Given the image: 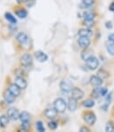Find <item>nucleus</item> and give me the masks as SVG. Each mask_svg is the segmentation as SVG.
<instances>
[{
    "label": "nucleus",
    "instance_id": "nucleus-1",
    "mask_svg": "<svg viewBox=\"0 0 114 132\" xmlns=\"http://www.w3.org/2000/svg\"><path fill=\"white\" fill-rule=\"evenodd\" d=\"M16 40L21 46H22L24 48H30V39L28 37V35L24 32H20L17 34Z\"/></svg>",
    "mask_w": 114,
    "mask_h": 132
},
{
    "label": "nucleus",
    "instance_id": "nucleus-2",
    "mask_svg": "<svg viewBox=\"0 0 114 132\" xmlns=\"http://www.w3.org/2000/svg\"><path fill=\"white\" fill-rule=\"evenodd\" d=\"M54 108L57 111L58 113H63L66 111L68 107H67V103L65 102L64 99L59 97L55 99V102H54Z\"/></svg>",
    "mask_w": 114,
    "mask_h": 132
},
{
    "label": "nucleus",
    "instance_id": "nucleus-3",
    "mask_svg": "<svg viewBox=\"0 0 114 132\" xmlns=\"http://www.w3.org/2000/svg\"><path fill=\"white\" fill-rule=\"evenodd\" d=\"M30 114L26 111H23L22 112L20 113V121L22 122V128L23 130H27L30 127Z\"/></svg>",
    "mask_w": 114,
    "mask_h": 132
},
{
    "label": "nucleus",
    "instance_id": "nucleus-4",
    "mask_svg": "<svg viewBox=\"0 0 114 132\" xmlns=\"http://www.w3.org/2000/svg\"><path fill=\"white\" fill-rule=\"evenodd\" d=\"M83 120L89 126H93L96 121V116L93 112L87 111V112H85L83 113Z\"/></svg>",
    "mask_w": 114,
    "mask_h": 132
},
{
    "label": "nucleus",
    "instance_id": "nucleus-5",
    "mask_svg": "<svg viewBox=\"0 0 114 132\" xmlns=\"http://www.w3.org/2000/svg\"><path fill=\"white\" fill-rule=\"evenodd\" d=\"M20 63L23 67H30L33 63V57L30 54H25L20 58Z\"/></svg>",
    "mask_w": 114,
    "mask_h": 132
},
{
    "label": "nucleus",
    "instance_id": "nucleus-6",
    "mask_svg": "<svg viewBox=\"0 0 114 132\" xmlns=\"http://www.w3.org/2000/svg\"><path fill=\"white\" fill-rule=\"evenodd\" d=\"M60 88L63 92L69 93L73 89V84L71 83V81L68 80V79H63L60 82Z\"/></svg>",
    "mask_w": 114,
    "mask_h": 132
},
{
    "label": "nucleus",
    "instance_id": "nucleus-7",
    "mask_svg": "<svg viewBox=\"0 0 114 132\" xmlns=\"http://www.w3.org/2000/svg\"><path fill=\"white\" fill-rule=\"evenodd\" d=\"M86 64L89 70H91V71H95V70L98 69V67H99V60H98L95 56H92L91 58L86 60Z\"/></svg>",
    "mask_w": 114,
    "mask_h": 132
},
{
    "label": "nucleus",
    "instance_id": "nucleus-8",
    "mask_svg": "<svg viewBox=\"0 0 114 132\" xmlns=\"http://www.w3.org/2000/svg\"><path fill=\"white\" fill-rule=\"evenodd\" d=\"M7 116L12 121H17L20 119V113H19L18 110L13 107H11L7 110Z\"/></svg>",
    "mask_w": 114,
    "mask_h": 132
},
{
    "label": "nucleus",
    "instance_id": "nucleus-9",
    "mask_svg": "<svg viewBox=\"0 0 114 132\" xmlns=\"http://www.w3.org/2000/svg\"><path fill=\"white\" fill-rule=\"evenodd\" d=\"M78 46H80L83 49H86V48H88V46L91 44V40H90V38L88 37H80L78 40Z\"/></svg>",
    "mask_w": 114,
    "mask_h": 132
},
{
    "label": "nucleus",
    "instance_id": "nucleus-10",
    "mask_svg": "<svg viewBox=\"0 0 114 132\" xmlns=\"http://www.w3.org/2000/svg\"><path fill=\"white\" fill-rule=\"evenodd\" d=\"M85 94L83 92L82 89L80 88H73L72 91H71V97H73L76 100H80L84 97Z\"/></svg>",
    "mask_w": 114,
    "mask_h": 132
},
{
    "label": "nucleus",
    "instance_id": "nucleus-11",
    "mask_svg": "<svg viewBox=\"0 0 114 132\" xmlns=\"http://www.w3.org/2000/svg\"><path fill=\"white\" fill-rule=\"evenodd\" d=\"M34 56L39 63H45L48 60V55L46 53H44L43 51H40V50L35 52Z\"/></svg>",
    "mask_w": 114,
    "mask_h": 132
},
{
    "label": "nucleus",
    "instance_id": "nucleus-12",
    "mask_svg": "<svg viewBox=\"0 0 114 132\" xmlns=\"http://www.w3.org/2000/svg\"><path fill=\"white\" fill-rule=\"evenodd\" d=\"M15 98H16V96H13L10 91L8 90V88L4 92V100H5V102L6 104H13L15 101Z\"/></svg>",
    "mask_w": 114,
    "mask_h": 132
},
{
    "label": "nucleus",
    "instance_id": "nucleus-13",
    "mask_svg": "<svg viewBox=\"0 0 114 132\" xmlns=\"http://www.w3.org/2000/svg\"><path fill=\"white\" fill-rule=\"evenodd\" d=\"M108 93V90L105 88H100V87H96V88L94 89L93 91V95L95 97H99V96H105Z\"/></svg>",
    "mask_w": 114,
    "mask_h": 132
},
{
    "label": "nucleus",
    "instance_id": "nucleus-14",
    "mask_svg": "<svg viewBox=\"0 0 114 132\" xmlns=\"http://www.w3.org/2000/svg\"><path fill=\"white\" fill-rule=\"evenodd\" d=\"M14 83L19 87L21 89H25L28 86V83H27L26 79L22 77H16L14 79Z\"/></svg>",
    "mask_w": 114,
    "mask_h": 132
},
{
    "label": "nucleus",
    "instance_id": "nucleus-15",
    "mask_svg": "<svg viewBox=\"0 0 114 132\" xmlns=\"http://www.w3.org/2000/svg\"><path fill=\"white\" fill-rule=\"evenodd\" d=\"M57 111L55 109V108H48V109H46L45 111V116L47 119H55V118H56L57 116Z\"/></svg>",
    "mask_w": 114,
    "mask_h": 132
},
{
    "label": "nucleus",
    "instance_id": "nucleus-16",
    "mask_svg": "<svg viewBox=\"0 0 114 132\" xmlns=\"http://www.w3.org/2000/svg\"><path fill=\"white\" fill-rule=\"evenodd\" d=\"M90 83H91L92 86H94V87H100L103 84V79L99 76L94 75V76H92L90 78Z\"/></svg>",
    "mask_w": 114,
    "mask_h": 132
},
{
    "label": "nucleus",
    "instance_id": "nucleus-17",
    "mask_svg": "<svg viewBox=\"0 0 114 132\" xmlns=\"http://www.w3.org/2000/svg\"><path fill=\"white\" fill-rule=\"evenodd\" d=\"M8 90L10 91V92L13 95V96H16V97L21 95V88H19V87L17 86L15 83H13V84H11L10 86H9Z\"/></svg>",
    "mask_w": 114,
    "mask_h": 132
},
{
    "label": "nucleus",
    "instance_id": "nucleus-18",
    "mask_svg": "<svg viewBox=\"0 0 114 132\" xmlns=\"http://www.w3.org/2000/svg\"><path fill=\"white\" fill-rule=\"evenodd\" d=\"M77 101L78 100H76V99H74L73 97L69 99V102H68V104H67V107H68V109L71 111V112L76 111L77 107H78V102H77Z\"/></svg>",
    "mask_w": 114,
    "mask_h": 132
},
{
    "label": "nucleus",
    "instance_id": "nucleus-19",
    "mask_svg": "<svg viewBox=\"0 0 114 132\" xmlns=\"http://www.w3.org/2000/svg\"><path fill=\"white\" fill-rule=\"evenodd\" d=\"M92 56H94L93 51H92V50H90V49H88V48L84 49L82 51V53H81V58H82V60H84V61L88 60L89 58H91Z\"/></svg>",
    "mask_w": 114,
    "mask_h": 132
},
{
    "label": "nucleus",
    "instance_id": "nucleus-20",
    "mask_svg": "<svg viewBox=\"0 0 114 132\" xmlns=\"http://www.w3.org/2000/svg\"><path fill=\"white\" fill-rule=\"evenodd\" d=\"M15 14L21 19H25L28 15V12L25 10L22 7H19V8L15 9Z\"/></svg>",
    "mask_w": 114,
    "mask_h": 132
},
{
    "label": "nucleus",
    "instance_id": "nucleus-21",
    "mask_svg": "<svg viewBox=\"0 0 114 132\" xmlns=\"http://www.w3.org/2000/svg\"><path fill=\"white\" fill-rule=\"evenodd\" d=\"M78 36L80 37H90L93 36V31L89 28H84L78 30Z\"/></svg>",
    "mask_w": 114,
    "mask_h": 132
},
{
    "label": "nucleus",
    "instance_id": "nucleus-22",
    "mask_svg": "<svg viewBox=\"0 0 114 132\" xmlns=\"http://www.w3.org/2000/svg\"><path fill=\"white\" fill-rule=\"evenodd\" d=\"M9 117L5 115L0 116V127L1 128H5L9 123Z\"/></svg>",
    "mask_w": 114,
    "mask_h": 132
},
{
    "label": "nucleus",
    "instance_id": "nucleus-23",
    "mask_svg": "<svg viewBox=\"0 0 114 132\" xmlns=\"http://www.w3.org/2000/svg\"><path fill=\"white\" fill-rule=\"evenodd\" d=\"M5 18L6 19V21H8L9 22L12 23V24H16L17 23V20L11 13H5Z\"/></svg>",
    "mask_w": 114,
    "mask_h": 132
},
{
    "label": "nucleus",
    "instance_id": "nucleus-24",
    "mask_svg": "<svg viewBox=\"0 0 114 132\" xmlns=\"http://www.w3.org/2000/svg\"><path fill=\"white\" fill-rule=\"evenodd\" d=\"M94 3V0H82L81 1V7L82 8H88L92 6Z\"/></svg>",
    "mask_w": 114,
    "mask_h": 132
},
{
    "label": "nucleus",
    "instance_id": "nucleus-25",
    "mask_svg": "<svg viewBox=\"0 0 114 132\" xmlns=\"http://www.w3.org/2000/svg\"><path fill=\"white\" fill-rule=\"evenodd\" d=\"M108 53L111 55H114V41H109L106 45Z\"/></svg>",
    "mask_w": 114,
    "mask_h": 132
},
{
    "label": "nucleus",
    "instance_id": "nucleus-26",
    "mask_svg": "<svg viewBox=\"0 0 114 132\" xmlns=\"http://www.w3.org/2000/svg\"><path fill=\"white\" fill-rule=\"evenodd\" d=\"M83 106L86 108H92L93 106H94V104H95V103H94V101L93 100V99H86V101H84V102L82 103Z\"/></svg>",
    "mask_w": 114,
    "mask_h": 132
},
{
    "label": "nucleus",
    "instance_id": "nucleus-27",
    "mask_svg": "<svg viewBox=\"0 0 114 132\" xmlns=\"http://www.w3.org/2000/svg\"><path fill=\"white\" fill-rule=\"evenodd\" d=\"M84 20L85 21H94V13L92 12H86L84 13Z\"/></svg>",
    "mask_w": 114,
    "mask_h": 132
},
{
    "label": "nucleus",
    "instance_id": "nucleus-28",
    "mask_svg": "<svg viewBox=\"0 0 114 132\" xmlns=\"http://www.w3.org/2000/svg\"><path fill=\"white\" fill-rule=\"evenodd\" d=\"M36 129H37V130L39 131V132L46 131V129H45V127H44V124L41 121H38L36 122Z\"/></svg>",
    "mask_w": 114,
    "mask_h": 132
},
{
    "label": "nucleus",
    "instance_id": "nucleus-29",
    "mask_svg": "<svg viewBox=\"0 0 114 132\" xmlns=\"http://www.w3.org/2000/svg\"><path fill=\"white\" fill-rule=\"evenodd\" d=\"M105 131H107V132L114 131V124L112 121L107 122V124H106V126H105Z\"/></svg>",
    "mask_w": 114,
    "mask_h": 132
},
{
    "label": "nucleus",
    "instance_id": "nucleus-30",
    "mask_svg": "<svg viewBox=\"0 0 114 132\" xmlns=\"http://www.w3.org/2000/svg\"><path fill=\"white\" fill-rule=\"evenodd\" d=\"M48 128H49L50 129H52V130H55V129H57L58 127V123L56 121H51L48 122Z\"/></svg>",
    "mask_w": 114,
    "mask_h": 132
},
{
    "label": "nucleus",
    "instance_id": "nucleus-31",
    "mask_svg": "<svg viewBox=\"0 0 114 132\" xmlns=\"http://www.w3.org/2000/svg\"><path fill=\"white\" fill-rule=\"evenodd\" d=\"M94 21H85L83 22V25L84 26H86V28H90V27H92L93 25H94Z\"/></svg>",
    "mask_w": 114,
    "mask_h": 132
},
{
    "label": "nucleus",
    "instance_id": "nucleus-32",
    "mask_svg": "<svg viewBox=\"0 0 114 132\" xmlns=\"http://www.w3.org/2000/svg\"><path fill=\"white\" fill-rule=\"evenodd\" d=\"M36 3V0H25V4L28 7H31L33 6Z\"/></svg>",
    "mask_w": 114,
    "mask_h": 132
},
{
    "label": "nucleus",
    "instance_id": "nucleus-33",
    "mask_svg": "<svg viewBox=\"0 0 114 132\" xmlns=\"http://www.w3.org/2000/svg\"><path fill=\"white\" fill-rule=\"evenodd\" d=\"M80 132H89V131H90V129H88L87 127H86V126H83V127H81V128H80Z\"/></svg>",
    "mask_w": 114,
    "mask_h": 132
},
{
    "label": "nucleus",
    "instance_id": "nucleus-34",
    "mask_svg": "<svg viewBox=\"0 0 114 132\" xmlns=\"http://www.w3.org/2000/svg\"><path fill=\"white\" fill-rule=\"evenodd\" d=\"M109 9H110V11L114 12V2H112V3H111V5H110Z\"/></svg>",
    "mask_w": 114,
    "mask_h": 132
},
{
    "label": "nucleus",
    "instance_id": "nucleus-35",
    "mask_svg": "<svg viewBox=\"0 0 114 132\" xmlns=\"http://www.w3.org/2000/svg\"><path fill=\"white\" fill-rule=\"evenodd\" d=\"M106 28H108V29H111V28H112V24H111V22H106Z\"/></svg>",
    "mask_w": 114,
    "mask_h": 132
},
{
    "label": "nucleus",
    "instance_id": "nucleus-36",
    "mask_svg": "<svg viewBox=\"0 0 114 132\" xmlns=\"http://www.w3.org/2000/svg\"><path fill=\"white\" fill-rule=\"evenodd\" d=\"M109 41H114V33L109 36Z\"/></svg>",
    "mask_w": 114,
    "mask_h": 132
},
{
    "label": "nucleus",
    "instance_id": "nucleus-37",
    "mask_svg": "<svg viewBox=\"0 0 114 132\" xmlns=\"http://www.w3.org/2000/svg\"><path fill=\"white\" fill-rule=\"evenodd\" d=\"M17 3L19 4V5H22V3H25V0H16Z\"/></svg>",
    "mask_w": 114,
    "mask_h": 132
}]
</instances>
